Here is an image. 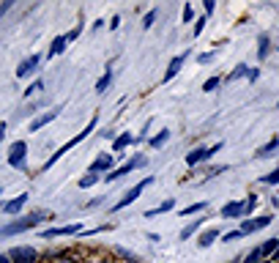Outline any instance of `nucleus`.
<instances>
[{
  "instance_id": "nucleus-10",
  "label": "nucleus",
  "mask_w": 279,
  "mask_h": 263,
  "mask_svg": "<svg viewBox=\"0 0 279 263\" xmlns=\"http://www.w3.org/2000/svg\"><path fill=\"white\" fill-rule=\"evenodd\" d=\"M38 63H41V58H38V55H30V58H25L19 63V69H17V77L22 79V77H28L30 71H36L38 69Z\"/></svg>"
},
{
  "instance_id": "nucleus-8",
  "label": "nucleus",
  "mask_w": 279,
  "mask_h": 263,
  "mask_svg": "<svg viewBox=\"0 0 279 263\" xmlns=\"http://www.w3.org/2000/svg\"><path fill=\"white\" fill-rule=\"evenodd\" d=\"M140 165H145V156H134V159H129L123 167H118V170H110V175H104L107 181H118V178H123L126 173H132L134 167H140Z\"/></svg>"
},
{
  "instance_id": "nucleus-5",
  "label": "nucleus",
  "mask_w": 279,
  "mask_h": 263,
  "mask_svg": "<svg viewBox=\"0 0 279 263\" xmlns=\"http://www.w3.org/2000/svg\"><path fill=\"white\" fill-rule=\"evenodd\" d=\"M25 154H28V143L25 140L11 143V148H9V165L11 167H22V165H25Z\"/></svg>"
},
{
  "instance_id": "nucleus-25",
  "label": "nucleus",
  "mask_w": 279,
  "mask_h": 263,
  "mask_svg": "<svg viewBox=\"0 0 279 263\" xmlns=\"http://www.w3.org/2000/svg\"><path fill=\"white\" fill-rule=\"evenodd\" d=\"M276 146H279V140L271 137V143H266L263 148H257V156H271V151H276Z\"/></svg>"
},
{
  "instance_id": "nucleus-42",
  "label": "nucleus",
  "mask_w": 279,
  "mask_h": 263,
  "mask_svg": "<svg viewBox=\"0 0 279 263\" xmlns=\"http://www.w3.org/2000/svg\"><path fill=\"white\" fill-rule=\"evenodd\" d=\"M271 260H279V250H276V255H274V258H271Z\"/></svg>"
},
{
  "instance_id": "nucleus-44",
  "label": "nucleus",
  "mask_w": 279,
  "mask_h": 263,
  "mask_svg": "<svg viewBox=\"0 0 279 263\" xmlns=\"http://www.w3.org/2000/svg\"><path fill=\"white\" fill-rule=\"evenodd\" d=\"M93 263H104V260H93Z\"/></svg>"
},
{
  "instance_id": "nucleus-27",
  "label": "nucleus",
  "mask_w": 279,
  "mask_h": 263,
  "mask_svg": "<svg viewBox=\"0 0 279 263\" xmlns=\"http://www.w3.org/2000/svg\"><path fill=\"white\" fill-rule=\"evenodd\" d=\"M203 209H208V203H195V206H186V209L181 211V217H192V214L203 211Z\"/></svg>"
},
{
  "instance_id": "nucleus-9",
  "label": "nucleus",
  "mask_w": 279,
  "mask_h": 263,
  "mask_svg": "<svg viewBox=\"0 0 279 263\" xmlns=\"http://www.w3.org/2000/svg\"><path fill=\"white\" fill-rule=\"evenodd\" d=\"M77 233H82V225L79 222H74V225H63V228H50V230H44V238H58V236H77Z\"/></svg>"
},
{
  "instance_id": "nucleus-23",
  "label": "nucleus",
  "mask_w": 279,
  "mask_h": 263,
  "mask_svg": "<svg viewBox=\"0 0 279 263\" xmlns=\"http://www.w3.org/2000/svg\"><path fill=\"white\" fill-rule=\"evenodd\" d=\"M200 225H203V219H192V222H189L186 228L181 230V238H183V241H186V238L192 236V233H197V230H200Z\"/></svg>"
},
{
  "instance_id": "nucleus-7",
  "label": "nucleus",
  "mask_w": 279,
  "mask_h": 263,
  "mask_svg": "<svg viewBox=\"0 0 279 263\" xmlns=\"http://www.w3.org/2000/svg\"><path fill=\"white\" fill-rule=\"evenodd\" d=\"M9 258L11 263H36V250L33 247H14V250H9Z\"/></svg>"
},
{
  "instance_id": "nucleus-29",
  "label": "nucleus",
  "mask_w": 279,
  "mask_h": 263,
  "mask_svg": "<svg viewBox=\"0 0 279 263\" xmlns=\"http://www.w3.org/2000/svg\"><path fill=\"white\" fill-rule=\"evenodd\" d=\"M266 55H268V36H260V47H257V58H260V60H266Z\"/></svg>"
},
{
  "instance_id": "nucleus-39",
  "label": "nucleus",
  "mask_w": 279,
  "mask_h": 263,
  "mask_svg": "<svg viewBox=\"0 0 279 263\" xmlns=\"http://www.w3.org/2000/svg\"><path fill=\"white\" fill-rule=\"evenodd\" d=\"M55 263H79V260H77V258H58Z\"/></svg>"
},
{
  "instance_id": "nucleus-16",
  "label": "nucleus",
  "mask_w": 279,
  "mask_h": 263,
  "mask_svg": "<svg viewBox=\"0 0 279 263\" xmlns=\"http://www.w3.org/2000/svg\"><path fill=\"white\" fill-rule=\"evenodd\" d=\"M55 115H58V110H50V113H44V115H38L36 118V121L33 124H30V132H38V129H41V126H47V124H50L52 121V118Z\"/></svg>"
},
{
  "instance_id": "nucleus-3",
  "label": "nucleus",
  "mask_w": 279,
  "mask_h": 263,
  "mask_svg": "<svg viewBox=\"0 0 279 263\" xmlns=\"http://www.w3.org/2000/svg\"><path fill=\"white\" fill-rule=\"evenodd\" d=\"M151 184H154V178H145V181H140L137 187H132L129 192H126V195L121 197V200H118V203L113 206V214H118L121 209H126V206H132V203H134V200H137V197L142 195V189H145V187H151Z\"/></svg>"
},
{
  "instance_id": "nucleus-22",
  "label": "nucleus",
  "mask_w": 279,
  "mask_h": 263,
  "mask_svg": "<svg viewBox=\"0 0 279 263\" xmlns=\"http://www.w3.org/2000/svg\"><path fill=\"white\" fill-rule=\"evenodd\" d=\"M254 209H257V195H249L246 200L241 203V217H246V214H252Z\"/></svg>"
},
{
  "instance_id": "nucleus-32",
  "label": "nucleus",
  "mask_w": 279,
  "mask_h": 263,
  "mask_svg": "<svg viewBox=\"0 0 279 263\" xmlns=\"http://www.w3.org/2000/svg\"><path fill=\"white\" fill-rule=\"evenodd\" d=\"M154 22H156V11H148V14H145V19H142V28L148 30L151 25H154Z\"/></svg>"
},
{
  "instance_id": "nucleus-30",
  "label": "nucleus",
  "mask_w": 279,
  "mask_h": 263,
  "mask_svg": "<svg viewBox=\"0 0 279 263\" xmlns=\"http://www.w3.org/2000/svg\"><path fill=\"white\" fill-rule=\"evenodd\" d=\"M219 83H222V77H211V79H205V85H203V91H205V93H211V91H217V88H219Z\"/></svg>"
},
{
  "instance_id": "nucleus-34",
  "label": "nucleus",
  "mask_w": 279,
  "mask_h": 263,
  "mask_svg": "<svg viewBox=\"0 0 279 263\" xmlns=\"http://www.w3.org/2000/svg\"><path fill=\"white\" fill-rule=\"evenodd\" d=\"M213 55H217V52H203V55H197V63H203V66H205V63L213 60Z\"/></svg>"
},
{
  "instance_id": "nucleus-14",
  "label": "nucleus",
  "mask_w": 279,
  "mask_h": 263,
  "mask_svg": "<svg viewBox=\"0 0 279 263\" xmlns=\"http://www.w3.org/2000/svg\"><path fill=\"white\" fill-rule=\"evenodd\" d=\"M222 217H225V219H238V217H241V203L233 200V203L222 206Z\"/></svg>"
},
{
  "instance_id": "nucleus-18",
  "label": "nucleus",
  "mask_w": 279,
  "mask_h": 263,
  "mask_svg": "<svg viewBox=\"0 0 279 263\" xmlns=\"http://www.w3.org/2000/svg\"><path fill=\"white\" fill-rule=\"evenodd\" d=\"M241 77H249V66H246V63H238V66L230 71L225 79H227V83H235V79H241Z\"/></svg>"
},
{
  "instance_id": "nucleus-33",
  "label": "nucleus",
  "mask_w": 279,
  "mask_h": 263,
  "mask_svg": "<svg viewBox=\"0 0 279 263\" xmlns=\"http://www.w3.org/2000/svg\"><path fill=\"white\" fill-rule=\"evenodd\" d=\"M241 236H244L241 230H230V233L222 236V241H235V238H241Z\"/></svg>"
},
{
  "instance_id": "nucleus-26",
  "label": "nucleus",
  "mask_w": 279,
  "mask_h": 263,
  "mask_svg": "<svg viewBox=\"0 0 279 263\" xmlns=\"http://www.w3.org/2000/svg\"><path fill=\"white\" fill-rule=\"evenodd\" d=\"M167 140H170V132H167V129H162V134H156V137H151V146H154V148H162Z\"/></svg>"
},
{
  "instance_id": "nucleus-6",
  "label": "nucleus",
  "mask_w": 279,
  "mask_h": 263,
  "mask_svg": "<svg viewBox=\"0 0 279 263\" xmlns=\"http://www.w3.org/2000/svg\"><path fill=\"white\" fill-rule=\"evenodd\" d=\"M271 225V214H266V217H254V219H241V233L244 236H249V233H257V230L263 228H268Z\"/></svg>"
},
{
  "instance_id": "nucleus-1",
  "label": "nucleus",
  "mask_w": 279,
  "mask_h": 263,
  "mask_svg": "<svg viewBox=\"0 0 279 263\" xmlns=\"http://www.w3.org/2000/svg\"><path fill=\"white\" fill-rule=\"evenodd\" d=\"M93 129H96V115H93V118H91V121H88V126H85V129H82V132H79V134H77V137H71V140H69V143H66V146H63V148H58V151H55V154H52L50 159H47V165H44V167H52V165H55V162H58V159H60L63 154H66V151H69V148H74V146H77V143H82V140L88 137V134H91V132H93Z\"/></svg>"
},
{
  "instance_id": "nucleus-40",
  "label": "nucleus",
  "mask_w": 279,
  "mask_h": 263,
  "mask_svg": "<svg viewBox=\"0 0 279 263\" xmlns=\"http://www.w3.org/2000/svg\"><path fill=\"white\" fill-rule=\"evenodd\" d=\"M118 25H121V17H113V22H110V28L118 30Z\"/></svg>"
},
{
  "instance_id": "nucleus-12",
  "label": "nucleus",
  "mask_w": 279,
  "mask_h": 263,
  "mask_svg": "<svg viewBox=\"0 0 279 263\" xmlns=\"http://www.w3.org/2000/svg\"><path fill=\"white\" fill-rule=\"evenodd\" d=\"M183 58H186V52L170 60V66H167V71H164V83H170V79H173V77H175V74H178V71H181V66H183Z\"/></svg>"
},
{
  "instance_id": "nucleus-35",
  "label": "nucleus",
  "mask_w": 279,
  "mask_h": 263,
  "mask_svg": "<svg viewBox=\"0 0 279 263\" xmlns=\"http://www.w3.org/2000/svg\"><path fill=\"white\" fill-rule=\"evenodd\" d=\"M192 17H195V11H192V6H183V22H192Z\"/></svg>"
},
{
  "instance_id": "nucleus-38",
  "label": "nucleus",
  "mask_w": 279,
  "mask_h": 263,
  "mask_svg": "<svg viewBox=\"0 0 279 263\" xmlns=\"http://www.w3.org/2000/svg\"><path fill=\"white\" fill-rule=\"evenodd\" d=\"M9 9H11V0H6V3H3V6H0V17H3V14H6V11H9Z\"/></svg>"
},
{
  "instance_id": "nucleus-36",
  "label": "nucleus",
  "mask_w": 279,
  "mask_h": 263,
  "mask_svg": "<svg viewBox=\"0 0 279 263\" xmlns=\"http://www.w3.org/2000/svg\"><path fill=\"white\" fill-rule=\"evenodd\" d=\"M203 28H205V14L195 22V36H200V33H203Z\"/></svg>"
},
{
  "instance_id": "nucleus-2",
  "label": "nucleus",
  "mask_w": 279,
  "mask_h": 263,
  "mask_svg": "<svg viewBox=\"0 0 279 263\" xmlns=\"http://www.w3.org/2000/svg\"><path fill=\"white\" fill-rule=\"evenodd\" d=\"M38 219H41V214H30V217H22L17 222H9L6 228H0V236H17V233H25V230L36 228Z\"/></svg>"
},
{
  "instance_id": "nucleus-31",
  "label": "nucleus",
  "mask_w": 279,
  "mask_h": 263,
  "mask_svg": "<svg viewBox=\"0 0 279 263\" xmlns=\"http://www.w3.org/2000/svg\"><path fill=\"white\" fill-rule=\"evenodd\" d=\"M246 263H263V252H260V247H257V250H252L249 255H246Z\"/></svg>"
},
{
  "instance_id": "nucleus-17",
  "label": "nucleus",
  "mask_w": 279,
  "mask_h": 263,
  "mask_svg": "<svg viewBox=\"0 0 279 263\" xmlns=\"http://www.w3.org/2000/svg\"><path fill=\"white\" fill-rule=\"evenodd\" d=\"M132 143H134V137H132V134H129V132H123V134H121V137H115V143H113V148H115V154H118V156H121V151H123V148H129V146H132Z\"/></svg>"
},
{
  "instance_id": "nucleus-13",
  "label": "nucleus",
  "mask_w": 279,
  "mask_h": 263,
  "mask_svg": "<svg viewBox=\"0 0 279 263\" xmlns=\"http://www.w3.org/2000/svg\"><path fill=\"white\" fill-rule=\"evenodd\" d=\"M113 167V156L110 154H101L93 159V165H91V173H101V170H110Z\"/></svg>"
},
{
  "instance_id": "nucleus-20",
  "label": "nucleus",
  "mask_w": 279,
  "mask_h": 263,
  "mask_svg": "<svg viewBox=\"0 0 279 263\" xmlns=\"http://www.w3.org/2000/svg\"><path fill=\"white\" fill-rule=\"evenodd\" d=\"M66 42H69L66 36H58V38H55V42L50 44V58H55V55H60L63 50H66Z\"/></svg>"
},
{
  "instance_id": "nucleus-15",
  "label": "nucleus",
  "mask_w": 279,
  "mask_h": 263,
  "mask_svg": "<svg viewBox=\"0 0 279 263\" xmlns=\"http://www.w3.org/2000/svg\"><path fill=\"white\" fill-rule=\"evenodd\" d=\"M217 238H219V230H213V228H211V230H203L200 238H197V244H200L203 250H208V247L217 241Z\"/></svg>"
},
{
  "instance_id": "nucleus-28",
  "label": "nucleus",
  "mask_w": 279,
  "mask_h": 263,
  "mask_svg": "<svg viewBox=\"0 0 279 263\" xmlns=\"http://www.w3.org/2000/svg\"><path fill=\"white\" fill-rule=\"evenodd\" d=\"M263 184H268V187H274V184H279V167H276V170H271L268 175H263Z\"/></svg>"
},
{
  "instance_id": "nucleus-19",
  "label": "nucleus",
  "mask_w": 279,
  "mask_h": 263,
  "mask_svg": "<svg viewBox=\"0 0 279 263\" xmlns=\"http://www.w3.org/2000/svg\"><path fill=\"white\" fill-rule=\"evenodd\" d=\"M170 209H175V200H173V197H167L162 206H156V209H148L145 217H159V214H164V211H170Z\"/></svg>"
},
{
  "instance_id": "nucleus-43",
  "label": "nucleus",
  "mask_w": 279,
  "mask_h": 263,
  "mask_svg": "<svg viewBox=\"0 0 279 263\" xmlns=\"http://www.w3.org/2000/svg\"><path fill=\"white\" fill-rule=\"evenodd\" d=\"M263 263H274V260H263Z\"/></svg>"
},
{
  "instance_id": "nucleus-24",
  "label": "nucleus",
  "mask_w": 279,
  "mask_h": 263,
  "mask_svg": "<svg viewBox=\"0 0 279 263\" xmlns=\"http://www.w3.org/2000/svg\"><path fill=\"white\" fill-rule=\"evenodd\" d=\"M99 181V173H88L85 178H79V189H91Z\"/></svg>"
},
{
  "instance_id": "nucleus-21",
  "label": "nucleus",
  "mask_w": 279,
  "mask_h": 263,
  "mask_svg": "<svg viewBox=\"0 0 279 263\" xmlns=\"http://www.w3.org/2000/svg\"><path fill=\"white\" fill-rule=\"evenodd\" d=\"M110 83H113V69L107 66V71H104V74H101V79L96 83V93H104L107 88H110Z\"/></svg>"
},
{
  "instance_id": "nucleus-37",
  "label": "nucleus",
  "mask_w": 279,
  "mask_h": 263,
  "mask_svg": "<svg viewBox=\"0 0 279 263\" xmlns=\"http://www.w3.org/2000/svg\"><path fill=\"white\" fill-rule=\"evenodd\" d=\"M38 88H44V85H41V79H38V83H33V85L28 88V91H25V96H30V93H33V91H38Z\"/></svg>"
},
{
  "instance_id": "nucleus-11",
  "label": "nucleus",
  "mask_w": 279,
  "mask_h": 263,
  "mask_svg": "<svg viewBox=\"0 0 279 263\" xmlns=\"http://www.w3.org/2000/svg\"><path fill=\"white\" fill-rule=\"evenodd\" d=\"M28 197H30L28 192H22L19 197H14V200H6V203H3V211H6V214H17L22 206L28 203Z\"/></svg>"
},
{
  "instance_id": "nucleus-4",
  "label": "nucleus",
  "mask_w": 279,
  "mask_h": 263,
  "mask_svg": "<svg viewBox=\"0 0 279 263\" xmlns=\"http://www.w3.org/2000/svg\"><path fill=\"white\" fill-rule=\"evenodd\" d=\"M219 151H222V143H213L211 148H195L192 154L186 156V165H189V167H195V165L205 162V159H211L213 154H219Z\"/></svg>"
},
{
  "instance_id": "nucleus-41",
  "label": "nucleus",
  "mask_w": 279,
  "mask_h": 263,
  "mask_svg": "<svg viewBox=\"0 0 279 263\" xmlns=\"http://www.w3.org/2000/svg\"><path fill=\"white\" fill-rule=\"evenodd\" d=\"M0 263H11V258H9L6 252H0Z\"/></svg>"
}]
</instances>
